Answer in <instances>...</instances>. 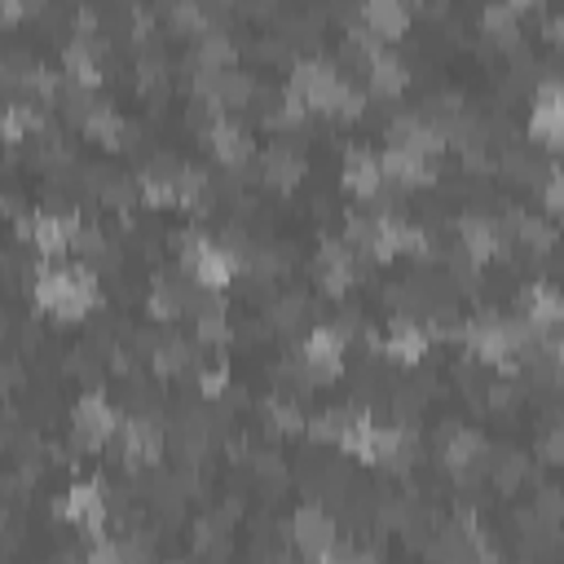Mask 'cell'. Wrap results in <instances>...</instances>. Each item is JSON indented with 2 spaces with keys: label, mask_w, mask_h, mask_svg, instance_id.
Instances as JSON below:
<instances>
[{
  "label": "cell",
  "mask_w": 564,
  "mask_h": 564,
  "mask_svg": "<svg viewBox=\"0 0 564 564\" xmlns=\"http://www.w3.org/2000/svg\"><path fill=\"white\" fill-rule=\"evenodd\" d=\"M150 361H154V370H159V375H167V379H172V375H181V370L194 361V352H189V344H185V339H159V344H154V352H150Z\"/></svg>",
  "instance_id": "obj_27"
},
{
  "label": "cell",
  "mask_w": 564,
  "mask_h": 564,
  "mask_svg": "<svg viewBox=\"0 0 564 564\" xmlns=\"http://www.w3.org/2000/svg\"><path fill=\"white\" fill-rule=\"evenodd\" d=\"M203 141H207V150H212V159H216L220 167H242V163L256 154V145H251L247 128H242V123H234L229 115H220L212 128H203Z\"/></svg>",
  "instance_id": "obj_15"
},
{
  "label": "cell",
  "mask_w": 564,
  "mask_h": 564,
  "mask_svg": "<svg viewBox=\"0 0 564 564\" xmlns=\"http://www.w3.org/2000/svg\"><path fill=\"white\" fill-rule=\"evenodd\" d=\"M181 269H185V278L194 286L225 291L242 264H238V256L225 242H212L203 234H181Z\"/></svg>",
  "instance_id": "obj_3"
},
{
  "label": "cell",
  "mask_w": 564,
  "mask_h": 564,
  "mask_svg": "<svg viewBox=\"0 0 564 564\" xmlns=\"http://www.w3.org/2000/svg\"><path fill=\"white\" fill-rule=\"evenodd\" d=\"M62 66H66V79L97 88L101 84V40L93 31L70 35V44L62 48Z\"/></svg>",
  "instance_id": "obj_18"
},
{
  "label": "cell",
  "mask_w": 564,
  "mask_h": 564,
  "mask_svg": "<svg viewBox=\"0 0 564 564\" xmlns=\"http://www.w3.org/2000/svg\"><path fill=\"white\" fill-rule=\"evenodd\" d=\"M542 203L555 220H564V172H546V185H542Z\"/></svg>",
  "instance_id": "obj_30"
},
{
  "label": "cell",
  "mask_w": 564,
  "mask_h": 564,
  "mask_svg": "<svg viewBox=\"0 0 564 564\" xmlns=\"http://www.w3.org/2000/svg\"><path fill=\"white\" fill-rule=\"evenodd\" d=\"M507 4H511V9L520 13V9H529V4H538V0H507Z\"/></svg>",
  "instance_id": "obj_33"
},
{
  "label": "cell",
  "mask_w": 564,
  "mask_h": 564,
  "mask_svg": "<svg viewBox=\"0 0 564 564\" xmlns=\"http://www.w3.org/2000/svg\"><path fill=\"white\" fill-rule=\"evenodd\" d=\"M119 445H123V463L137 471V467H154L159 454H163V432L150 414H128L119 423Z\"/></svg>",
  "instance_id": "obj_11"
},
{
  "label": "cell",
  "mask_w": 564,
  "mask_h": 564,
  "mask_svg": "<svg viewBox=\"0 0 564 564\" xmlns=\"http://www.w3.org/2000/svg\"><path fill=\"white\" fill-rule=\"evenodd\" d=\"M70 529H79V533H88V538H97V533H106V520H110V498H106V489L101 485H70L62 498H57V507H53Z\"/></svg>",
  "instance_id": "obj_7"
},
{
  "label": "cell",
  "mask_w": 564,
  "mask_h": 564,
  "mask_svg": "<svg viewBox=\"0 0 564 564\" xmlns=\"http://www.w3.org/2000/svg\"><path fill=\"white\" fill-rule=\"evenodd\" d=\"M189 300H194V282H176V278H154L150 295H145V313L154 322H176L181 313H189Z\"/></svg>",
  "instance_id": "obj_22"
},
{
  "label": "cell",
  "mask_w": 564,
  "mask_h": 564,
  "mask_svg": "<svg viewBox=\"0 0 564 564\" xmlns=\"http://www.w3.org/2000/svg\"><path fill=\"white\" fill-rule=\"evenodd\" d=\"M344 93H348V84L339 79V70L330 62H317V57L295 62V70L286 79V97H295L308 115H335Z\"/></svg>",
  "instance_id": "obj_2"
},
{
  "label": "cell",
  "mask_w": 564,
  "mask_h": 564,
  "mask_svg": "<svg viewBox=\"0 0 564 564\" xmlns=\"http://www.w3.org/2000/svg\"><path fill=\"white\" fill-rule=\"evenodd\" d=\"M383 185H388V176H383V159L375 150L357 145L344 154V189L352 198H375V194H383Z\"/></svg>",
  "instance_id": "obj_16"
},
{
  "label": "cell",
  "mask_w": 564,
  "mask_h": 564,
  "mask_svg": "<svg viewBox=\"0 0 564 564\" xmlns=\"http://www.w3.org/2000/svg\"><path fill=\"white\" fill-rule=\"evenodd\" d=\"M291 542L304 560H335V546H339V524L330 520L326 507L317 502H304L295 516H291Z\"/></svg>",
  "instance_id": "obj_6"
},
{
  "label": "cell",
  "mask_w": 564,
  "mask_h": 564,
  "mask_svg": "<svg viewBox=\"0 0 564 564\" xmlns=\"http://www.w3.org/2000/svg\"><path fill=\"white\" fill-rule=\"evenodd\" d=\"M529 137L546 150H564V84H542L529 106Z\"/></svg>",
  "instance_id": "obj_9"
},
{
  "label": "cell",
  "mask_w": 564,
  "mask_h": 564,
  "mask_svg": "<svg viewBox=\"0 0 564 564\" xmlns=\"http://www.w3.org/2000/svg\"><path fill=\"white\" fill-rule=\"evenodd\" d=\"M304 308H308V300H304V295H286V300H278V304L269 308V317H273V326L291 330V326L304 317Z\"/></svg>",
  "instance_id": "obj_28"
},
{
  "label": "cell",
  "mask_w": 564,
  "mask_h": 564,
  "mask_svg": "<svg viewBox=\"0 0 564 564\" xmlns=\"http://www.w3.org/2000/svg\"><path fill=\"white\" fill-rule=\"evenodd\" d=\"M379 159H383V176L392 189H419V185L436 181V154H414V150L388 145Z\"/></svg>",
  "instance_id": "obj_13"
},
{
  "label": "cell",
  "mask_w": 564,
  "mask_h": 564,
  "mask_svg": "<svg viewBox=\"0 0 564 564\" xmlns=\"http://www.w3.org/2000/svg\"><path fill=\"white\" fill-rule=\"evenodd\" d=\"M79 128H84L93 141H101V145H119V141H123V119H119V110L106 106V101H97V106L84 115Z\"/></svg>",
  "instance_id": "obj_26"
},
{
  "label": "cell",
  "mask_w": 564,
  "mask_h": 564,
  "mask_svg": "<svg viewBox=\"0 0 564 564\" xmlns=\"http://www.w3.org/2000/svg\"><path fill=\"white\" fill-rule=\"evenodd\" d=\"M344 352H348V326H313L304 348H300V366L308 383H330L344 375Z\"/></svg>",
  "instance_id": "obj_4"
},
{
  "label": "cell",
  "mask_w": 564,
  "mask_h": 564,
  "mask_svg": "<svg viewBox=\"0 0 564 564\" xmlns=\"http://www.w3.org/2000/svg\"><path fill=\"white\" fill-rule=\"evenodd\" d=\"M31 300L40 313L62 317V322H79L88 308L101 304V286L97 273L88 264H62V260H44L31 273Z\"/></svg>",
  "instance_id": "obj_1"
},
{
  "label": "cell",
  "mask_w": 564,
  "mask_h": 564,
  "mask_svg": "<svg viewBox=\"0 0 564 564\" xmlns=\"http://www.w3.org/2000/svg\"><path fill=\"white\" fill-rule=\"evenodd\" d=\"M357 256H361V251H352L344 238L322 242V247H317V260H313V273H317V282H322V291H330V295L348 291L352 278H357Z\"/></svg>",
  "instance_id": "obj_14"
},
{
  "label": "cell",
  "mask_w": 564,
  "mask_h": 564,
  "mask_svg": "<svg viewBox=\"0 0 564 564\" xmlns=\"http://www.w3.org/2000/svg\"><path fill=\"white\" fill-rule=\"evenodd\" d=\"M366 84H370L375 97H397V93L410 84V70H405V62H401L388 44H379V48L366 57Z\"/></svg>",
  "instance_id": "obj_20"
},
{
  "label": "cell",
  "mask_w": 564,
  "mask_h": 564,
  "mask_svg": "<svg viewBox=\"0 0 564 564\" xmlns=\"http://www.w3.org/2000/svg\"><path fill=\"white\" fill-rule=\"evenodd\" d=\"M260 176H264L273 189H291V185H300V176H304V154H300L295 145H286V141H273V145L260 154Z\"/></svg>",
  "instance_id": "obj_21"
},
{
  "label": "cell",
  "mask_w": 564,
  "mask_h": 564,
  "mask_svg": "<svg viewBox=\"0 0 564 564\" xmlns=\"http://www.w3.org/2000/svg\"><path fill=\"white\" fill-rule=\"evenodd\" d=\"M119 414L115 405L106 401V392H84L70 410V436L79 449H106V441L119 432Z\"/></svg>",
  "instance_id": "obj_5"
},
{
  "label": "cell",
  "mask_w": 564,
  "mask_h": 564,
  "mask_svg": "<svg viewBox=\"0 0 564 564\" xmlns=\"http://www.w3.org/2000/svg\"><path fill=\"white\" fill-rule=\"evenodd\" d=\"M463 344L480 357V361H494V366H511L520 352H516V335H511V322L498 317V313H480L467 322L463 330Z\"/></svg>",
  "instance_id": "obj_8"
},
{
  "label": "cell",
  "mask_w": 564,
  "mask_h": 564,
  "mask_svg": "<svg viewBox=\"0 0 564 564\" xmlns=\"http://www.w3.org/2000/svg\"><path fill=\"white\" fill-rule=\"evenodd\" d=\"M480 26L498 48H516L520 44V22H516V9L507 0H489L485 13H480Z\"/></svg>",
  "instance_id": "obj_24"
},
{
  "label": "cell",
  "mask_w": 564,
  "mask_h": 564,
  "mask_svg": "<svg viewBox=\"0 0 564 564\" xmlns=\"http://www.w3.org/2000/svg\"><path fill=\"white\" fill-rule=\"evenodd\" d=\"M357 18H361L357 26H366L379 44L401 40L405 26H410V9H405V0H361V13H357Z\"/></svg>",
  "instance_id": "obj_17"
},
{
  "label": "cell",
  "mask_w": 564,
  "mask_h": 564,
  "mask_svg": "<svg viewBox=\"0 0 564 564\" xmlns=\"http://www.w3.org/2000/svg\"><path fill=\"white\" fill-rule=\"evenodd\" d=\"M520 300H524V313H529L542 330L564 326V291H560V286H551V282H533Z\"/></svg>",
  "instance_id": "obj_23"
},
{
  "label": "cell",
  "mask_w": 564,
  "mask_h": 564,
  "mask_svg": "<svg viewBox=\"0 0 564 564\" xmlns=\"http://www.w3.org/2000/svg\"><path fill=\"white\" fill-rule=\"evenodd\" d=\"M511 234H516V242H520L524 251H533V256H546V251L555 247V229H551V220H542V216H511Z\"/></svg>",
  "instance_id": "obj_25"
},
{
  "label": "cell",
  "mask_w": 564,
  "mask_h": 564,
  "mask_svg": "<svg viewBox=\"0 0 564 564\" xmlns=\"http://www.w3.org/2000/svg\"><path fill=\"white\" fill-rule=\"evenodd\" d=\"M269 423H273L278 432H300V427H304V419H300V410H295L291 401H269Z\"/></svg>",
  "instance_id": "obj_29"
},
{
  "label": "cell",
  "mask_w": 564,
  "mask_h": 564,
  "mask_svg": "<svg viewBox=\"0 0 564 564\" xmlns=\"http://www.w3.org/2000/svg\"><path fill=\"white\" fill-rule=\"evenodd\" d=\"M423 348H427V326H419V322L405 317V313H397V317L388 322L383 339H379V352L392 357V361H419Z\"/></svg>",
  "instance_id": "obj_19"
},
{
  "label": "cell",
  "mask_w": 564,
  "mask_h": 564,
  "mask_svg": "<svg viewBox=\"0 0 564 564\" xmlns=\"http://www.w3.org/2000/svg\"><path fill=\"white\" fill-rule=\"evenodd\" d=\"M225 383H229V370H225V361H216V366H207V370L198 375V388H203V397H220V392H225Z\"/></svg>",
  "instance_id": "obj_31"
},
{
  "label": "cell",
  "mask_w": 564,
  "mask_h": 564,
  "mask_svg": "<svg viewBox=\"0 0 564 564\" xmlns=\"http://www.w3.org/2000/svg\"><path fill=\"white\" fill-rule=\"evenodd\" d=\"M454 234H458V247H463L476 264H485V260H494V256L507 251V234H502V225H498L494 216L463 212V216L454 220Z\"/></svg>",
  "instance_id": "obj_10"
},
{
  "label": "cell",
  "mask_w": 564,
  "mask_h": 564,
  "mask_svg": "<svg viewBox=\"0 0 564 564\" xmlns=\"http://www.w3.org/2000/svg\"><path fill=\"white\" fill-rule=\"evenodd\" d=\"M441 458H445V467H449L458 480H476V476L489 467V445H485L480 432H471V427H454V432H445Z\"/></svg>",
  "instance_id": "obj_12"
},
{
  "label": "cell",
  "mask_w": 564,
  "mask_h": 564,
  "mask_svg": "<svg viewBox=\"0 0 564 564\" xmlns=\"http://www.w3.org/2000/svg\"><path fill=\"white\" fill-rule=\"evenodd\" d=\"M538 454H542L546 463H564V423H560V427H551V432L538 441Z\"/></svg>",
  "instance_id": "obj_32"
}]
</instances>
